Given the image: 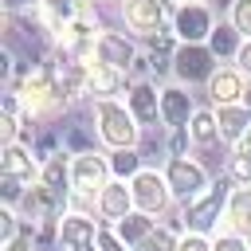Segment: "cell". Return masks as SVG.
I'll use <instances>...</instances> for the list:
<instances>
[{
	"label": "cell",
	"mask_w": 251,
	"mask_h": 251,
	"mask_svg": "<svg viewBox=\"0 0 251 251\" xmlns=\"http://www.w3.org/2000/svg\"><path fill=\"white\" fill-rule=\"evenodd\" d=\"M16 94H20V102H24L27 122H51V118H59V114L71 106V98H67V90H63L51 59H35V63L20 67Z\"/></svg>",
	"instance_id": "6da1fadb"
},
{
	"label": "cell",
	"mask_w": 251,
	"mask_h": 251,
	"mask_svg": "<svg viewBox=\"0 0 251 251\" xmlns=\"http://www.w3.org/2000/svg\"><path fill=\"white\" fill-rule=\"evenodd\" d=\"M90 114H94V133H98V141H102L110 153H118V149H137V145H141V126H137V118L129 114L126 102H118V98H110V102H90Z\"/></svg>",
	"instance_id": "7a4b0ae2"
},
{
	"label": "cell",
	"mask_w": 251,
	"mask_h": 251,
	"mask_svg": "<svg viewBox=\"0 0 251 251\" xmlns=\"http://www.w3.org/2000/svg\"><path fill=\"white\" fill-rule=\"evenodd\" d=\"M227 200H231V176L224 173L220 180H212L196 200L184 204L180 212V224L184 231H196V235H216L224 227V212H227Z\"/></svg>",
	"instance_id": "3957f363"
},
{
	"label": "cell",
	"mask_w": 251,
	"mask_h": 251,
	"mask_svg": "<svg viewBox=\"0 0 251 251\" xmlns=\"http://www.w3.org/2000/svg\"><path fill=\"white\" fill-rule=\"evenodd\" d=\"M216 67H220V59L212 55L208 43H180L176 55H173V63H169L173 82H180L188 90L192 86H208V78L216 75Z\"/></svg>",
	"instance_id": "277c9868"
},
{
	"label": "cell",
	"mask_w": 251,
	"mask_h": 251,
	"mask_svg": "<svg viewBox=\"0 0 251 251\" xmlns=\"http://www.w3.org/2000/svg\"><path fill=\"white\" fill-rule=\"evenodd\" d=\"M114 180L110 173V157L90 149V153H75L71 157V196H86L98 204V192Z\"/></svg>",
	"instance_id": "5b68a950"
},
{
	"label": "cell",
	"mask_w": 251,
	"mask_h": 251,
	"mask_svg": "<svg viewBox=\"0 0 251 251\" xmlns=\"http://www.w3.org/2000/svg\"><path fill=\"white\" fill-rule=\"evenodd\" d=\"M161 173H165L169 192H173V200H176V204L196 200V196L212 184V180H208V169H204L200 161H192V157H169Z\"/></svg>",
	"instance_id": "8992f818"
},
{
	"label": "cell",
	"mask_w": 251,
	"mask_h": 251,
	"mask_svg": "<svg viewBox=\"0 0 251 251\" xmlns=\"http://www.w3.org/2000/svg\"><path fill=\"white\" fill-rule=\"evenodd\" d=\"M129 192H133V208L145 212V216H165V212L173 208L169 180H165V173H157V169H141V173L129 180Z\"/></svg>",
	"instance_id": "52a82bcc"
},
{
	"label": "cell",
	"mask_w": 251,
	"mask_h": 251,
	"mask_svg": "<svg viewBox=\"0 0 251 251\" xmlns=\"http://www.w3.org/2000/svg\"><path fill=\"white\" fill-rule=\"evenodd\" d=\"M137 59H141V47H137L129 35H122V31H114V27H102V31H98L94 63H106V67H114V71H122V75H133Z\"/></svg>",
	"instance_id": "ba28073f"
},
{
	"label": "cell",
	"mask_w": 251,
	"mask_h": 251,
	"mask_svg": "<svg viewBox=\"0 0 251 251\" xmlns=\"http://www.w3.org/2000/svg\"><path fill=\"white\" fill-rule=\"evenodd\" d=\"M118 12H122V24H126L137 39H149V35H157V31L165 27V20H169V0H122Z\"/></svg>",
	"instance_id": "9c48e42d"
},
{
	"label": "cell",
	"mask_w": 251,
	"mask_h": 251,
	"mask_svg": "<svg viewBox=\"0 0 251 251\" xmlns=\"http://www.w3.org/2000/svg\"><path fill=\"white\" fill-rule=\"evenodd\" d=\"M204 94H208V102H212V106H235V102H247L251 82H247V75H243L235 63H220V67H216V75L208 78Z\"/></svg>",
	"instance_id": "30bf717a"
},
{
	"label": "cell",
	"mask_w": 251,
	"mask_h": 251,
	"mask_svg": "<svg viewBox=\"0 0 251 251\" xmlns=\"http://www.w3.org/2000/svg\"><path fill=\"white\" fill-rule=\"evenodd\" d=\"M16 212H20L24 220H31V224H47V220H59V216L67 212V196L55 192L51 184L35 180V184H27V192H24V200H20Z\"/></svg>",
	"instance_id": "8fae6325"
},
{
	"label": "cell",
	"mask_w": 251,
	"mask_h": 251,
	"mask_svg": "<svg viewBox=\"0 0 251 251\" xmlns=\"http://www.w3.org/2000/svg\"><path fill=\"white\" fill-rule=\"evenodd\" d=\"M98 231H102V224L90 212H71L67 208L59 216V243L67 251H102L98 247Z\"/></svg>",
	"instance_id": "7c38bea8"
},
{
	"label": "cell",
	"mask_w": 251,
	"mask_h": 251,
	"mask_svg": "<svg viewBox=\"0 0 251 251\" xmlns=\"http://www.w3.org/2000/svg\"><path fill=\"white\" fill-rule=\"evenodd\" d=\"M212 31H216V16L208 4H184L173 12V35L180 43H208Z\"/></svg>",
	"instance_id": "4fadbf2b"
},
{
	"label": "cell",
	"mask_w": 251,
	"mask_h": 251,
	"mask_svg": "<svg viewBox=\"0 0 251 251\" xmlns=\"http://www.w3.org/2000/svg\"><path fill=\"white\" fill-rule=\"evenodd\" d=\"M0 176L20 180V184H35L43 176V161L35 157L31 145L16 141V145H0Z\"/></svg>",
	"instance_id": "5bb4252c"
},
{
	"label": "cell",
	"mask_w": 251,
	"mask_h": 251,
	"mask_svg": "<svg viewBox=\"0 0 251 251\" xmlns=\"http://www.w3.org/2000/svg\"><path fill=\"white\" fill-rule=\"evenodd\" d=\"M126 106H129V114L137 118L141 129L157 126L161 122V86L153 78H133L129 90H126Z\"/></svg>",
	"instance_id": "9a60e30c"
},
{
	"label": "cell",
	"mask_w": 251,
	"mask_h": 251,
	"mask_svg": "<svg viewBox=\"0 0 251 251\" xmlns=\"http://www.w3.org/2000/svg\"><path fill=\"white\" fill-rule=\"evenodd\" d=\"M94 0H35V16L47 31H55L59 24L71 20H94Z\"/></svg>",
	"instance_id": "2e32d148"
},
{
	"label": "cell",
	"mask_w": 251,
	"mask_h": 251,
	"mask_svg": "<svg viewBox=\"0 0 251 251\" xmlns=\"http://www.w3.org/2000/svg\"><path fill=\"white\" fill-rule=\"evenodd\" d=\"M192 114H196V98L188 94V86L165 82V86H161V122H165L169 129H184V126L192 122Z\"/></svg>",
	"instance_id": "e0dca14e"
},
{
	"label": "cell",
	"mask_w": 251,
	"mask_h": 251,
	"mask_svg": "<svg viewBox=\"0 0 251 251\" xmlns=\"http://www.w3.org/2000/svg\"><path fill=\"white\" fill-rule=\"evenodd\" d=\"M126 90H129V75L90 59V71H86V98L90 102H110V98H118Z\"/></svg>",
	"instance_id": "ac0fdd59"
},
{
	"label": "cell",
	"mask_w": 251,
	"mask_h": 251,
	"mask_svg": "<svg viewBox=\"0 0 251 251\" xmlns=\"http://www.w3.org/2000/svg\"><path fill=\"white\" fill-rule=\"evenodd\" d=\"M133 212V192H129V180H110L102 192H98V220L106 224H118Z\"/></svg>",
	"instance_id": "d6986e66"
},
{
	"label": "cell",
	"mask_w": 251,
	"mask_h": 251,
	"mask_svg": "<svg viewBox=\"0 0 251 251\" xmlns=\"http://www.w3.org/2000/svg\"><path fill=\"white\" fill-rule=\"evenodd\" d=\"M212 110H216V122H220V141L235 149L251 129V106L235 102V106H212Z\"/></svg>",
	"instance_id": "ffe728a7"
},
{
	"label": "cell",
	"mask_w": 251,
	"mask_h": 251,
	"mask_svg": "<svg viewBox=\"0 0 251 251\" xmlns=\"http://www.w3.org/2000/svg\"><path fill=\"white\" fill-rule=\"evenodd\" d=\"M114 231H118V239L126 243V247H137V243H145L153 231H157V216H145V212H129L126 220H118L114 224Z\"/></svg>",
	"instance_id": "44dd1931"
},
{
	"label": "cell",
	"mask_w": 251,
	"mask_h": 251,
	"mask_svg": "<svg viewBox=\"0 0 251 251\" xmlns=\"http://www.w3.org/2000/svg\"><path fill=\"white\" fill-rule=\"evenodd\" d=\"M224 231H235V235L251 231V188H231V200L224 212Z\"/></svg>",
	"instance_id": "7402d4cb"
},
{
	"label": "cell",
	"mask_w": 251,
	"mask_h": 251,
	"mask_svg": "<svg viewBox=\"0 0 251 251\" xmlns=\"http://www.w3.org/2000/svg\"><path fill=\"white\" fill-rule=\"evenodd\" d=\"M184 129H188L192 145H200V149H212V145L220 141V122H216V110H212V106H208V110H196Z\"/></svg>",
	"instance_id": "603a6c76"
},
{
	"label": "cell",
	"mask_w": 251,
	"mask_h": 251,
	"mask_svg": "<svg viewBox=\"0 0 251 251\" xmlns=\"http://www.w3.org/2000/svg\"><path fill=\"white\" fill-rule=\"evenodd\" d=\"M43 184H51L55 192H63V196H71V153L63 149V153H55L51 161H43V176H39Z\"/></svg>",
	"instance_id": "cb8c5ba5"
},
{
	"label": "cell",
	"mask_w": 251,
	"mask_h": 251,
	"mask_svg": "<svg viewBox=\"0 0 251 251\" xmlns=\"http://www.w3.org/2000/svg\"><path fill=\"white\" fill-rule=\"evenodd\" d=\"M239 43H243V35H239L231 24H216V31L208 35V47H212V55H216L220 63H224V59H235Z\"/></svg>",
	"instance_id": "d4e9b609"
},
{
	"label": "cell",
	"mask_w": 251,
	"mask_h": 251,
	"mask_svg": "<svg viewBox=\"0 0 251 251\" xmlns=\"http://www.w3.org/2000/svg\"><path fill=\"white\" fill-rule=\"evenodd\" d=\"M145 157H141V149H118V153H110V173H114V180H133L145 165H141Z\"/></svg>",
	"instance_id": "484cf974"
},
{
	"label": "cell",
	"mask_w": 251,
	"mask_h": 251,
	"mask_svg": "<svg viewBox=\"0 0 251 251\" xmlns=\"http://www.w3.org/2000/svg\"><path fill=\"white\" fill-rule=\"evenodd\" d=\"M227 176L235 188H251V153L247 149H231L227 153Z\"/></svg>",
	"instance_id": "4316f807"
},
{
	"label": "cell",
	"mask_w": 251,
	"mask_h": 251,
	"mask_svg": "<svg viewBox=\"0 0 251 251\" xmlns=\"http://www.w3.org/2000/svg\"><path fill=\"white\" fill-rule=\"evenodd\" d=\"M227 24H231L243 39H251V0H231V4H227Z\"/></svg>",
	"instance_id": "83f0119b"
},
{
	"label": "cell",
	"mask_w": 251,
	"mask_h": 251,
	"mask_svg": "<svg viewBox=\"0 0 251 251\" xmlns=\"http://www.w3.org/2000/svg\"><path fill=\"white\" fill-rule=\"evenodd\" d=\"M176 243H180V239L173 235V227H157V231H153L145 243H137L133 251H176Z\"/></svg>",
	"instance_id": "f1b7e54d"
},
{
	"label": "cell",
	"mask_w": 251,
	"mask_h": 251,
	"mask_svg": "<svg viewBox=\"0 0 251 251\" xmlns=\"http://www.w3.org/2000/svg\"><path fill=\"white\" fill-rule=\"evenodd\" d=\"M212 251H251L247 247V235H235V231H216L212 235Z\"/></svg>",
	"instance_id": "f546056e"
},
{
	"label": "cell",
	"mask_w": 251,
	"mask_h": 251,
	"mask_svg": "<svg viewBox=\"0 0 251 251\" xmlns=\"http://www.w3.org/2000/svg\"><path fill=\"white\" fill-rule=\"evenodd\" d=\"M176 251H212V235H196V231H184Z\"/></svg>",
	"instance_id": "4dcf8cb0"
},
{
	"label": "cell",
	"mask_w": 251,
	"mask_h": 251,
	"mask_svg": "<svg viewBox=\"0 0 251 251\" xmlns=\"http://www.w3.org/2000/svg\"><path fill=\"white\" fill-rule=\"evenodd\" d=\"M188 145H192L188 129H173V137H169V157H188Z\"/></svg>",
	"instance_id": "1f68e13d"
},
{
	"label": "cell",
	"mask_w": 251,
	"mask_h": 251,
	"mask_svg": "<svg viewBox=\"0 0 251 251\" xmlns=\"http://www.w3.org/2000/svg\"><path fill=\"white\" fill-rule=\"evenodd\" d=\"M231 63H235V67L247 75V82H251V39H243V43H239V51H235V59H231Z\"/></svg>",
	"instance_id": "d6a6232c"
},
{
	"label": "cell",
	"mask_w": 251,
	"mask_h": 251,
	"mask_svg": "<svg viewBox=\"0 0 251 251\" xmlns=\"http://www.w3.org/2000/svg\"><path fill=\"white\" fill-rule=\"evenodd\" d=\"M0 78H12V55L8 51L0 55Z\"/></svg>",
	"instance_id": "836d02e7"
},
{
	"label": "cell",
	"mask_w": 251,
	"mask_h": 251,
	"mask_svg": "<svg viewBox=\"0 0 251 251\" xmlns=\"http://www.w3.org/2000/svg\"><path fill=\"white\" fill-rule=\"evenodd\" d=\"M184 4H208V0H176V8H184Z\"/></svg>",
	"instance_id": "e575fe53"
},
{
	"label": "cell",
	"mask_w": 251,
	"mask_h": 251,
	"mask_svg": "<svg viewBox=\"0 0 251 251\" xmlns=\"http://www.w3.org/2000/svg\"><path fill=\"white\" fill-rule=\"evenodd\" d=\"M247 247H251V231H247Z\"/></svg>",
	"instance_id": "d590c367"
}]
</instances>
